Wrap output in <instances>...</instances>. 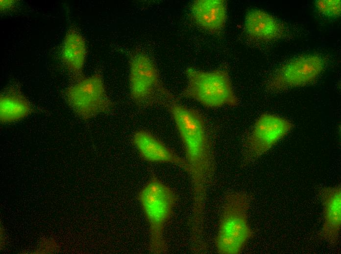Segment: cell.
Instances as JSON below:
<instances>
[{
    "instance_id": "obj_15",
    "label": "cell",
    "mask_w": 341,
    "mask_h": 254,
    "mask_svg": "<svg viewBox=\"0 0 341 254\" xmlns=\"http://www.w3.org/2000/svg\"><path fill=\"white\" fill-rule=\"evenodd\" d=\"M315 5L318 12L326 16L336 17L341 14L340 0H318Z\"/></svg>"
},
{
    "instance_id": "obj_18",
    "label": "cell",
    "mask_w": 341,
    "mask_h": 254,
    "mask_svg": "<svg viewBox=\"0 0 341 254\" xmlns=\"http://www.w3.org/2000/svg\"><path fill=\"white\" fill-rule=\"evenodd\" d=\"M4 230L1 227L0 228V248L3 249L4 246L6 245V236L5 233H4Z\"/></svg>"
},
{
    "instance_id": "obj_6",
    "label": "cell",
    "mask_w": 341,
    "mask_h": 254,
    "mask_svg": "<svg viewBox=\"0 0 341 254\" xmlns=\"http://www.w3.org/2000/svg\"><path fill=\"white\" fill-rule=\"evenodd\" d=\"M293 127L287 118L264 113L256 119L243 143L241 165L245 167L266 154Z\"/></svg>"
},
{
    "instance_id": "obj_1",
    "label": "cell",
    "mask_w": 341,
    "mask_h": 254,
    "mask_svg": "<svg viewBox=\"0 0 341 254\" xmlns=\"http://www.w3.org/2000/svg\"><path fill=\"white\" fill-rule=\"evenodd\" d=\"M166 108L179 133L190 168L192 190L191 222L200 226L205 223L207 193L216 170L212 130L206 118L195 108L179 102Z\"/></svg>"
},
{
    "instance_id": "obj_3",
    "label": "cell",
    "mask_w": 341,
    "mask_h": 254,
    "mask_svg": "<svg viewBox=\"0 0 341 254\" xmlns=\"http://www.w3.org/2000/svg\"><path fill=\"white\" fill-rule=\"evenodd\" d=\"M137 198L149 226L150 253H167L168 246L164 232L178 201V194L153 174L138 193Z\"/></svg>"
},
{
    "instance_id": "obj_8",
    "label": "cell",
    "mask_w": 341,
    "mask_h": 254,
    "mask_svg": "<svg viewBox=\"0 0 341 254\" xmlns=\"http://www.w3.org/2000/svg\"><path fill=\"white\" fill-rule=\"evenodd\" d=\"M322 58L316 55L297 58L281 66L268 81L272 92L304 86L315 82L324 68Z\"/></svg>"
},
{
    "instance_id": "obj_2",
    "label": "cell",
    "mask_w": 341,
    "mask_h": 254,
    "mask_svg": "<svg viewBox=\"0 0 341 254\" xmlns=\"http://www.w3.org/2000/svg\"><path fill=\"white\" fill-rule=\"evenodd\" d=\"M252 199L251 194L244 191L225 194L215 238L217 253L240 254L254 237L248 221Z\"/></svg>"
},
{
    "instance_id": "obj_13",
    "label": "cell",
    "mask_w": 341,
    "mask_h": 254,
    "mask_svg": "<svg viewBox=\"0 0 341 254\" xmlns=\"http://www.w3.org/2000/svg\"><path fill=\"white\" fill-rule=\"evenodd\" d=\"M244 29L252 39L270 41L280 37L284 27L276 19L268 13L259 9L249 11L246 15Z\"/></svg>"
},
{
    "instance_id": "obj_5",
    "label": "cell",
    "mask_w": 341,
    "mask_h": 254,
    "mask_svg": "<svg viewBox=\"0 0 341 254\" xmlns=\"http://www.w3.org/2000/svg\"><path fill=\"white\" fill-rule=\"evenodd\" d=\"M185 74L187 84L181 94L182 97L195 100L209 108L239 105L227 70L205 71L188 68Z\"/></svg>"
},
{
    "instance_id": "obj_4",
    "label": "cell",
    "mask_w": 341,
    "mask_h": 254,
    "mask_svg": "<svg viewBox=\"0 0 341 254\" xmlns=\"http://www.w3.org/2000/svg\"><path fill=\"white\" fill-rule=\"evenodd\" d=\"M129 67L130 95L137 106L167 107L179 102L178 98L166 87L156 65L147 55L133 51L130 56Z\"/></svg>"
},
{
    "instance_id": "obj_17",
    "label": "cell",
    "mask_w": 341,
    "mask_h": 254,
    "mask_svg": "<svg viewBox=\"0 0 341 254\" xmlns=\"http://www.w3.org/2000/svg\"><path fill=\"white\" fill-rule=\"evenodd\" d=\"M15 4V0H0V6L1 10H10L14 7Z\"/></svg>"
},
{
    "instance_id": "obj_11",
    "label": "cell",
    "mask_w": 341,
    "mask_h": 254,
    "mask_svg": "<svg viewBox=\"0 0 341 254\" xmlns=\"http://www.w3.org/2000/svg\"><path fill=\"white\" fill-rule=\"evenodd\" d=\"M191 14L196 23L202 28L219 32L225 26L226 5L223 0H196L191 7Z\"/></svg>"
},
{
    "instance_id": "obj_9",
    "label": "cell",
    "mask_w": 341,
    "mask_h": 254,
    "mask_svg": "<svg viewBox=\"0 0 341 254\" xmlns=\"http://www.w3.org/2000/svg\"><path fill=\"white\" fill-rule=\"evenodd\" d=\"M132 142L143 160L150 163L173 164L189 174L190 168L185 159L150 132L144 129L136 131L133 135Z\"/></svg>"
},
{
    "instance_id": "obj_16",
    "label": "cell",
    "mask_w": 341,
    "mask_h": 254,
    "mask_svg": "<svg viewBox=\"0 0 341 254\" xmlns=\"http://www.w3.org/2000/svg\"><path fill=\"white\" fill-rule=\"evenodd\" d=\"M58 248L57 242L52 239L44 240L36 253H52Z\"/></svg>"
},
{
    "instance_id": "obj_10",
    "label": "cell",
    "mask_w": 341,
    "mask_h": 254,
    "mask_svg": "<svg viewBox=\"0 0 341 254\" xmlns=\"http://www.w3.org/2000/svg\"><path fill=\"white\" fill-rule=\"evenodd\" d=\"M318 194L323 212L321 234L332 246L339 242L341 229V188L340 185L320 189Z\"/></svg>"
},
{
    "instance_id": "obj_14",
    "label": "cell",
    "mask_w": 341,
    "mask_h": 254,
    "mask_svg": "<svg viewBox=\"0 0 341 254\" xmlns=\"http://www.w3.org/2000/svg\"><path fill=\"white\" fill-rule=\"evenodd\" d=\"M33 111L26 98L17 87H10L0 96V121L8 124L20 121Z\"/></svg>"
},
{
    "instance_id": "obj_7",
    "label": "cell",
    "mask_w": 341,
    "mask_h": 254,
    "mask_svg": "<svg viewBox=\"0 0 341 254\" xmlns=\"http://www.w3.org/2000/svg\"><path fill=\"white\" fill-rule=\"evenodd\" d=\"M66 97L73 110L85 121L107 112L113 107L99 73L75 81L66 89Z\"/></svg>"
},
{
    "instance_id": "obj_12",
    "label": "cell",
    "mask_w": 341,
    "mask_h": 254,
    "mask_svg": "<svg viewBox=\"0 0 341 254\" xmlns=\"http://www.w3.org/2000/svg\"><path fill=\"white\" fill-rule=\"evenodd\" d=\"M86 56L87 47L83 37L75 29L70 28L65 37L62 60L75 81L84 77Z\"/></svg>"
}]
</instances>
